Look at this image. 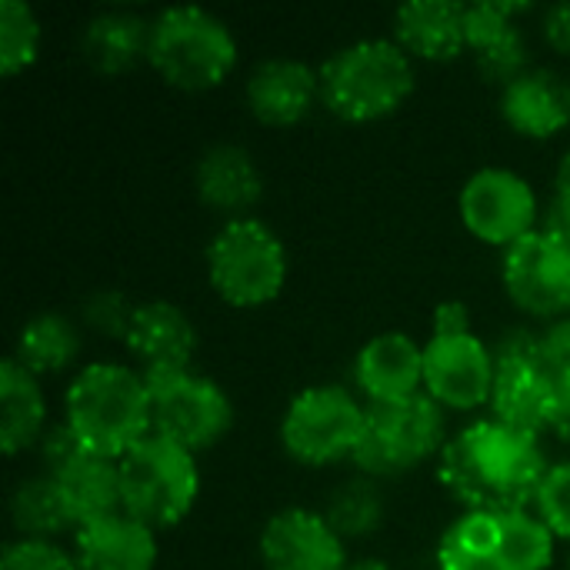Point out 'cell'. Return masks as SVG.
<instances>
[{"instance_id": "cell-1", "label": "cell", "mask_w": 570, "mask_h": 570, "mask_svg": "<svg viewBox=\"0 0 570 570\" xmlns=\"http://www.w3.org/2000/svg\"><path fill=\"white\" fill-rule=\"evenodd\" d=\"M548 471L541 438L494 417L461 428L438 458V478L464 511H534Z\"/></svg>"}, {"instance_id": "cell-2", "label": "cell", "mask_w": 570, "mask_h": 570, "mask_svg": "<svg viewBox=\"0 0 570 570\" xmlns=\"http://www.w3.org/2000/svg\"><path fill=\"white\" fill-rule=\"evenodd\" d=\"M63 424L87 454L120 461L154 434L147 377L124 364H87L63 394Z\"/></svg>"}, {"instance_id": "cell-3", "label": "cell", "mask_w": 570, "mask_h": 570, "mask_svg": "<svg viewBox=\"0 0 570 570\" xmlns=\"http://www.w3.org/2000/svg\"><path fill=\"white\" fill-rule=\"evenodd\" d=\"M411 90V53L387 37L354 40L321 67V104L347 124H374L397 114Z\"/></svg>"}, {"instance_id": "cell-4", "label": "cell", "mask_w": 570, "mask_h": 570, "mask_svg": "<svg viewBox=\"0 0 570 570\" xmlns=\"http://www.w3.org/2000/svg\"><path fill=\"white\" fill-rule=\"evenodd\" d=\"M554 544L534 511H461L438 541V570H548Z\"/></svg>"}, {"instance_id": "cell-5", "label": "cell", "mask_w": 570, "mask_h": 570, "mask_svg": "<svg viewBox=\"0 0 570 570\" xmlns=\"http://www.w3.org/2000/svg\"><path fill=\"white\" fill-rule=\"evenodd\" d=\"M147 63L177 90H210L237 67V37L204 7H167L150 20Z\"/></svg>"}, {"instance_id": "cell-6", "label": "cell", "mask_w": 570, "mask_h": 570, "mask_svg": "<svg viewBox=\"0 0 570 570\" xmlns=\"http://www.w3.org/2000/svg\"><path fill=\"white\" fill-rule=\"evenodd\" d=\"M444 407L431 394H414L387 404H364V431L354 451V464L364 478H401L441 458L448 444Z\"/></svg>"}, {"instance_id": "cell-7", "label": "cell", "mask_w": 570, "mask_h": 570, "mask_svg": "<svg viewBox=\"0 0 570 570\" xmlns=\"http://www.w3.org/2000/svg\"><path fill=\"white\" fill-rule=\"evenodd\" d=\"M120 511L154 534L177 528L197 504V458L157 434L144 438L120 461Z\"/></svg>"}, {"instance_id": "cell-8", "label": "cell", "mask_w": 570, "mask_h": 570, "mask_svg": "<svg viewBox=\"0 0 570 570\" xmlns=\"http://www.w3.org/2000/svg\"><path fill=\"white\" fill-rule=\"evenodd\" d=\"M207 281L230 307H264L284 291L287 250L264 220H227L207 244Z\"/></svg>"}, {"instance_id": "cell-9", "label": "cell", "mask_w": 570, "mask_h": 570, "mask_svg": "<svg viewBox=\"0 0 570 570\" xmlns=\"http://www.w3.org/2000/svg\"><path fill=\"white\" fill-rule=\"evenodd\" d=\"M364 431V404L337 384H314L291 397L281 417V444L304 468L354 461Z\"/></svg>"}, {"instance_id": "cell-10", "label": "cell", "mask_w": 570, "mask_h": 570, "mask_svg": "<svg viewBox=\"0 0 570 570\" xmlns=\"http://www.w3.org/2000/svg\"><path fill=\"white\" fill-rule=\"evenodd\" d=\"M150 428L157 438L197 454L227 438L234 428V404L220 384L197 371L150 374Z\"/></svg>"}, {"instance_id": "cell-11", "label": "cell", "mask_w": 570, "mask_h": 570, "mask_svg": "<svg viewBox=\"0 0 570 570\" xmlns=\"http://www.w3.org/2000/svg\"><path fill=\"white\" fill-rule=\"evenodd\" d=\"M458 210L478 240L501 250L538 230V194L508 167H481L471 174L461 187Z\"/></svg>"}, {"instance_id": "cell-12", "label": "cell", "mask_w": 570, "mask_h": 570, "mask_svg": "<svg viewBox=\"0 0 570 570\" xmlns=\"http://www.w3.org/2000/svg\"><path fill=\"white\" fill-rule=\"evenodd\" d=\"M501 281L528 317H570V247L548 230L538 227L504 250Z\"/></svg>"}, {"instance_id": "cell-13", "label": "cell", "mask_w": 570, "mask_h": 570, "mask_svg": "<svg viewBox=\"0 0 570 570\" xmlns=\"http://www.w3.org/2000/svg\"><path fill=\"white\" fill-rule=\"evenodd\" d=\"M494 354L474 331L434 337L424 344V394L444 411H478L491 404Z\"/></svg>"}, {"instance_id": "cell-14", "label": "cell", "mask_w": 570, "mask_h": 570, "mask_svg": "<svg viewBox=\"0 0 570 570\" xmlns=\"http://www.w3.org/2000/svg\"><path fill=\"white\" fill-rule=\"evenodd\" d=\"M264 570H347V541L321 511L284 508L267 518L261 541Z\"/></svg>"}, {"instance_id": "cell-15", "label": "cell", "mask_w": 570, "mask_h": 570, "mask_svg": "<svg viewBox=\"0 0 570 570\" xmlns=\"http://www.w3.org/2000/svg\"><path fill=\"white\" fill-rule=\"evenodd\" d=\"M528 3L504 0H478L468 3V50L474 53V67L488 83H501V90L531 70L528 37L518 27V17L528 13Z\"/></svg>"}, {"instance_id": "cell-16", "label": "cell", "mask_w": 570, "mask_h": 570, "mask_svg": "<svg viewBox=\"0 0 570 570\" xmlns=\"http://www.w3.org/2000/svg\"><path fill=\"white\" fill-rule=\"evenodd\" d=\"M124 347L140 364L144 377L190 371L197 354V327L184 307L170 301H144L134 311Z\"/></svg>"}, {"instance_id": "cell-17", "label": "cell", "mask_w": 570, "mask_h": 570, "mask_svg": "<svg viewBox=\"0 0 570 570\" xmlns=\"http://www.w3.org/2000/svg\"><path fill=\"white\" fill-rule=\"evenodd\" d=\"M244 97L264 127H294L321 100V70L294 57L261 60L247 77Z\"/></svg>"}, {"instance_id": "cell-18", "label": "cell", "mask_w": 570, "mask_h": 570, "mask_svg": "<svg viewBox=\"0 0 570 570\" xmlns=\"http://www.w3.org/2000/svg\"><path fill=\"white\" fill-rule=\"evenodd\" d=\"M354 381L367 404L404 401L424 391V344L411 334L387 331L371 337L354 357Z\"/></svg>"}, {"instance_id": "cell-19", "label": "cell", "mask_w": 570, "mask_h": 570, "mask_svg": "<svg viewBox=\"0 0 570 570\" xmlns=\"http://www.w3.org/2000/svg\"><path fill=\"white\" fill-rule=\"evenodd\" d=\"M501 117L521 137H558L570 127V80L551 67H531L501 90Z\"/></svg>"}, {"instance_id": "cell-20", "label": "cell", "mask_w": 570, "mask_h": 570, "mask_svg": "<svg viewBox=\"0 0 570 570\" xmlns=\"http://www.w3.org/2000/svg\"><path fill=\"white\" fill-rule=\"evenodd\" d=\"M194 187L204 207L237 220L247 217V210L264 197V174L247 147L214 144L197 160Z\"/></svg>"}, {"instance_id": "cell-21", "label": "cell", "mask_w": 570, "mask_h": 570, "mask_svg": "<svg viewBox=\"0 0 570 570\" xmlns=\"http://www.w3.org/2000/svg\"><path fill=\"white\" fill-rule=\"evenodd\" d=\"M558 387L534 361L494 364V391H491V417L541 438L554 424Z\"/></svg>"}, {"instance_id": "cell-22", "label": "cell", "mask_w": 570, "mask_h": 570, "mask_svg": "<svg viewBox=\"0 0 570 570\" xmlns=\"http://www.w3.org/2000/svg\"><path fill=\"white\" fill-rule=\"evenodd\" d=\"M394 40L421 60L444 63L468 50V3L411 0L394 13Z\"/></svg>"}, {"instance_id": "cell-23", "label": "cell", "mask_w": 570, "mask_h": 570, "mask_svg": "<svg viewBox=\"0 0 570 570\" xmlns=\"http://www.w3.org/2000/svg\"><path fill=\"white\" fill-rule=\"evenodd\" d=\"M73 558L80 570H154L157 534L120 511L73 531Z\"/></svg>"}, {"instance_id": "cell-24", "label": "cell", "mask_w": 570, "mask_h": 570, "mask_svg": "<svg viewBox=\"0 0 570 570\" xmlns=\"http://www.w3.org/2000/svg\"><path fill=\"white\" fill-rule=\"evenodd\" d=\"M150 43V20L130 10H104L90 17L80 30V53L83 60L107 77L134 70L147 60Z\"/></svg>"}, {"instance_id": "cell-25", "label": "cell", "mask_w": 570, "mask_h": 570, "mask_svg": "<svg viewBox=\"0 0 570 570\" xmlns=\"http://www.w3.org/2000/svg\"><path fill=\"white\" fill-rule=\"evenodd\" d=\"M53 481L60 488L73 531L94 521H104L110 514H120V464L117 461L83 451L60 474H53Z\"/></svg>"}, {"instance_id": "cell-26", "label": "cell", "mask_w": 570, "mask_h": 570, "mask_svg": "<svg viewBox=\"0 0 570 570\" xmlns=\"http://www.w3.org/2000/svg\"><path fill=\"white\" fill-rule=\"evenodd\" d=\"M47 431V401L40 381L13 357L0 364V448L7 458L27 451Z\"/></svg>"}, {"instance_id": "cell-27", "label": "cell", "mask_w": 570, "mask_h": 570, "mask_svg": "<svg viewBox=\"0 0 570 570\" xmlns=\"http://www.w3.org/2000/svg\"><path fill=\"white\" fill-rule=\"evenodd\" d=\"M77 357H80V327L67 314H53V311L30 317L13 344V361L37 381L50 374H63L67 367L77 364Z\"/></svg>"}, {"instance_id": "cell-28", "label": "cell", "mask_w": 570, "mask_h": 570, "mask_svg": "<svg viewBox=\"0 0 570 570\" xmlns=\"http://www.w3.org/2000/svg\"><path fill=\"white\" fill-rule=\"evenodd\" d=\"M10 524L20 538L53 541L63 531H73V521L63 508L60 488L50 474L23 478L10 494Z\"/></svg>"}, {"instance_id": "cell-29", "label": "cell", "mask_w": 570, "mask_h": 570, "mask_svg": "<svg viewBox=\"0 0 570 570\" xmlns=\"http://www.w3.org/2000/svg\"><path fill=\"white\" fill-rule=\"evenodd\" d=\"M324 518L344 541L367 538L384 521V494L374 484V478H354V481H347V484H341L334 491V498L327 501Z\"/></svg>"}, {"instance_id": "cell-30", "label": "cell", "mask_w": 570, "mask_h": 570, "mask_svg": "<svg viewBox=\"0 0 570 570\" xmlns=\"http://www.w3.org/2000/svg\"><path fill=\"white\" fill-rule=\"evenodd\" d=\"M40 53V20L23 0H0V73L17 77Z\"/></svg>"}, {"instance_id": "cell-31", "label": "cell", "mask_w": 570, "mask_h": 570, "mask_svg": "<svg viewBox=\"0 0 570 570\" xmlns=\"http://www.w3.org/2000/svg\"><path fill=\"white\" fill-rule=\"evenodd\" d=\"M134 311H137V304L124 291L107 287V291H94L80 304V321L87 327H94L97 334H107V337L124 341L127 337V327L134 321Z\"/></svg>"}, {"instance_id": "cell-32", "label": "cell", "mask_w": 570, "mask_h": 570, "mask_svg": "<svg viewBox=\"0 0 570 570\" xmlns=\"http://www.w3.org/2000/svg\"><path fill=\"white\" fill-rule=\"evenodd\" d=\"M534 514L548 524V531L558 541H570V461L551 464V471L538 491Z\"/></svg>"}, {"instance_id": "cell-33", "label": "cell", "mask_w": 570, "mask_h": 570, "mask_svg": "<svg viewBox=\"0 0 570 570\" xmlns=\"http://www.w3.org/2000/svg\"><path fill=\"white\" fill-rule=\"evenodd\" d=\"M0 570H80L77 558L67 554L53 541H30L17 538L3 544L0 551Z\"/></svg>"}, {"instance_id": "cell-34", "label": "cell", "mask_w": 570, "mask_h": 570, "mask_svg": "<svg viewBox=\"0 0 570 570\" xmlns=\"http://www.w3.org/2000/svg\"><path fill=\"white\" fill-rule=\"evenodd\" d=\"M538 367L558 384L570 374V317L551 321L538 331Z\"/></svg>"}, {"instance_id": "cell-35", "label": "cell", "mask_w": 570, "mask_h": 570, "mask_svg": "<svg viewBox=\"0 0 570 570\" xmlns=\"http://www.w3.org/2000/svg\"><path fill=\"white\" fill-rule=\"evenodd\" d=\"M80 454H83V448H80V441L73 438V431L63 421L53 424V428H47L40 434V464H43V474H50V478L60 474Z\"/></svg>"}, {"instance_id": "cell-36", "label": "cell", "mask_w": 570, "mask_h": 570, "mask_svg": "<svg viewBox=\"0 0 570 570\" xmlns=\"http://www.w3.org/2000/svg\"><path fill=\"white\" fill-rule=\"evenodd\" d=\"M431 334L434 337H451V334H471V311L464 301H444L434 307L431 317Z\"/></svg>"}, {"instance_id": "cell-37", "label": "cell", "mask_w": 570, "mask_h": 570, "mask_svg": "<svg viewBox=\"0 0 570 570\" xmlns=\"http://www.w3.org/2000/svg\"><path fill=\"white\" fill-rule=\"evenodd\" d=\"M541 30H544V40L551 50L570 57V0L564 3H554L544 10V20H541Z\"/></svg>"}, {"instance_id": "cell-38", "label": "cell", "mask_w": 570, "mask_h": 570, "mask_svg": "<svg viewBox=\"0 0 570 570\" xmlns=\"http://www.w3.org/2000/svg\"><path fill=\"white\" fill-rule=\"evenodd\" d=\"M541 230H548L551 237L564 240L570 247V200H564V197H554L551 200V207L544 210Z\"/></svg>"}, {"instance_id": "cell-39", "label": "cell", "mask_w": 570, "mask_h": 570, "mask_svg": "<svg viewBox=\"0 0 570 570\" xmlns=\"http://www.w3.org/2000/svg\"><path fill=\"white\" fill-rule=\"evenodd\" d=\"M558 404H554V424H551V431L570 444V374L568 377H561L558 384Z\"/></svg>"}, {"instance_id": "cell-40", "label": "cell", "mask_w": 570, "mask_h": 570, "mask_svg": "<svg viewBox=\"0 0 570 570\" xmlns=\"http://www.w3.org/2000/svg\"><path fill=\"white\" fill-rule=\"evenodd\" d=\"M554 197L570 200V147L561 154L558 160V174H554Z\"/></svg>"}, {"instance_id": "cell-41", "label": "cell", "mask_w": 570, "mask_h": 570, "mask_svg": "<svg viewBox=\"0 0 570 570\" xmlns=\"http://www.w3.org/2000/svg\"><path fill=\"white\" fill-rule=\"evenodd\" d=\"M347 570H394L391 564H384V561H374V558H367V561H354Z\"/></svg>"}, {"instance_id": "cell-42", "label": "cell", "mask_w": 570, "mask_h": 570, "mask_svg": "<svg viewBox=\"0 0 570 570\" xmlns=\"http://www.w3.org/2000/svg\"><path fill=\"white\" fill-rule=\"evenodd\" d=\"M568 570H570V554H568Z\"/></svg>"}]
</instances>
